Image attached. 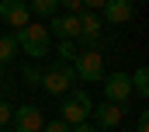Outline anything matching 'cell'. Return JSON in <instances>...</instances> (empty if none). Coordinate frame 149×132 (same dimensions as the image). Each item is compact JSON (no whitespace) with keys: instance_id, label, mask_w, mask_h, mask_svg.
<instances>
[{"instance_id":"cell-1","label":"cell","mask_w":149,"mask_h":132,"mask_svg":"<svg viewBox=\"0 0 149 132\" xmlns=\"http://www.w3.org/2000/svg\"><path fill=\"white\" fill-rule=\"evenodd\" d=\"M14 42H17V49L28 52L31 59H42L45 52H52V35H49L45 25H38V21H28L24 28H17Z\"/></svg>"},{"instance_id":"cell-2","label":"cell","mask_w":149,"mask_h":132,"mask_svg":"<svg viewBox=\"0 0 149 132\" xmlns=\"http://www.w3.org/2000/svg\"><path fill=\"white\" fill-rule=\"evenodd\" d=\"M73 73L83 84H101L104 80V56L97 49H80L73 56Z\"/></svg>"},{"instance_id":"cell-3","label":"cell","mask_w":149,"mask_h":132,"mask_svg":"<svg viewBox=\"0 0 149 132\" xmlns=\"http://www.w3.org/2000/svg\"><path fill=\"white\" fill-rule=\"evenodd\" d=\"M90 108H94V101H90L87 91H66V94H63V104H59V111H63L59 122H66V125H80V122L90 118Z\"/></svg>"},{"instance_id":"cell-4","label":"cell","mask_w":149,"mask_h":132,"mask_svg":"<svg viewBox=\"0 0 149 132\" xmlns=\"http://www.w3.org/2000/svg\"><path fill=\"white\" fill-rule=\"evenodd\" d=\"M73 80H76V73H73V66L70 63H56V66H49V70H42V91L45 94H56V98H63L66 91H73Z\"/></svg>"},{"instance_id":"cell-5","label":"cell","mask_w":149,"mask_h":132,"mask_svg":"<svg viewBox=\"0 0 149 132\" xmlns=\"http://www.w3.org/2000/svg\"><path fill=\"white\" fill-rule=\"evenodd\" d=\"M104 98L111 101V104H128V98H132V80H128V73H104Z\"/></svg>"},{"instance_id":"cell-6","label":"cell","mask_w":149,"mask_h":132,"mask_svg":"<svg viewBox=\"0 0 149 132\" xmlns=\"http://www.w3.org/2000/svg\"><path fill=\"white\" fill-rule=\"evenodd\" d=\"M10 132H42L45 125V118H42V111H38L35 104H17L14 111H10Z\"/></svg>"},{"instance_id":"cell-7","label":"cell","mask_w":149,"mask_h":132,"mask_svg":"<svg viewBox=\"0 0 149 132\" xmlns=\"http://www.w3.org/2000/svg\"><path fill=\"white\" fill-rule=\"evenodd\" d=\"M83 49H97L101 42V14L97 11H80V38H76Z\"/></svg>"},{"instance_id":"cell-8","label":"cell","mask_w":149,"mask_h":132,"mask_svg":"<svg viewBox=\"0 0 149 132\" xmlns=\"http://www.w3.org/2000/svg\"><path fill=\"white\" fill-rule=\"evenodd\" d=\"M0 21L10 25V28H24V25L31 21L28 0H0Z\"/></svg>"},{"instance_id":"cell-9","label":"cell","mask_w":149,"mask_h":132,"mask_svg":"<svg viewBox=\"0 0 149 132\" xmlns=\"http://www.w3.org/2000/svg\"><path fill=\"white\" fill-rule=\"evenodd\" d=\"M49 35H56L59 42H76L80 38V14H63V18H49Z\"/></svg>"},{"instance_id":"cell-10","label":"cell","mask_w":149,"mask_h":132,"mask_svg":"<svg viewBox=\"0 0 149 132\" xmlns=\"http://www.w3.org/2000/svg\"><path fill=\"white\" fill-rule=\"evenodd\" d=\"M121 104H111V101H104V104H94L90 108V118H94V125L97 129H118L121 125Z\"/></svg>"},{"instance_id":"cell-11","label":"cell","mask_w":149,"mask_h":132,"mask_svg":"<svg viewBox=\"0 0 149 132\" xmlns=\"http://www.w3.org/2000/svg\"><path fill=\"white\" fill-rule=\"evenodd\" d=\"M101 11H104V21L108 25H128L135 7H132V0H108Z\"/></svg>"},{"instance_id":"cell-12","label":"cell","mask_w":149,"mask_h":132,"mask_svg":"<svg viewBox=\"0 0 149 132\" xmlns=\"http://www.w3.org/2000/svg\"><path fill=\"white\" fill-rule=\"evenodd\" d=\"M128 80H132V94H139V98H149V70H146V66H139V70H135Z\"/></svg>"},{"instance_id":"cell-13","label":"cell","mask_w":149,"mask_h":132,"mask_svg":"<svg viewBox=\"0 0 149 132\" xmlns=\"http://www.w3.org/2000/svg\"><path fill=\"white\" fill-rule=\"evenodd\" d=\"M28 11H31V14H38V18H45V21H49V18H52V14L59 11V4H56V0H28Z\"/></svg>"},{"instance_id":"cell-14","label":"cell","mask_w":149,"mask_h":132,"mask_svg":"<svg viewBox=\"0 0 149 132\" xmlns=\"http://www.w3.org/2000/svg\"><path fill=\"white\" fill-rule=\"evenodd\" d=\"M17 56V42H14V35H3L0 38V63H10Z\"/></svg>"},{"instance_id":"cell-15","label":"cell","mask_w":149,"mask_h":132,"mask_svg":"<svg viewBox=\"0 0 149 132\" xmlns=\"http://www.w3.org/2000/svg\"><path fill=\"white\" fill-rule=\"evenodd\" d=\"M73 45H76V42H66V38L59 42V49H56V52H59V59H63V63H70V59L76 56V49H73Z\"/></svg>"},{"instance_id":"cell-16","label":"cell","mask_w":149,"mask_h":132,"mask_svg":"<svg viewBox=\"0 0 149 132\" xmlns=\"http://www.w3.org/2000/svg\"><path fill=\"white\" fill-rule=\"evenodd\" d=\"M10 111H14V108L0 98V129H7V125H10Z\"/></svg>"},{"instance_id":"cell-17","label":"cell","mask_w":149,"mask_h":132,"mask_svg":"<svg viewBox=\"0 0 149 132\" xmlns=\"http://www.w3.org/2000/svg\"><path fill=\"white\" fill-rule=\"evenodd\" d=\"M24 80H28V84H42V70H38V66H24Z\"/></svg>"},{"instance_id":"cell-18","label":"cell","mask_w":149,"mask_h":132,"mask_svg":"<svg viewBox=\"0 0 149 132\" xmlns=\"http://www.w3.org/2000/svg\"><path fill=\"white\" fill-rule=\"evenodd\" d=\"M56 4H59V7H66L70 14H80V11H83V0H56Z\"/></svg>"},{"instance_id":"cell-19","label":"cell","mask_w":149,"mask_h":132,"mask_svg":"<svg viewBox=\"0 0 149 132\" xmlns=\"http://www.w3.org/2000/svg\"><path fill=\"white\" fill-rule=\"evenodd\" d=\"M42 132H70V125H66V122H45Z\"/></svg>"},{"instance_id":"cell-20","label":"cell","mask_w":149,"mask_h":132,"mask_svg":"<svg viewBox=\"0 0 149 132\" xmlns=\"http://www.w3.org/2000/svg\"><path fill=\"white\" fill-rule=\"evenodd\" d=\"M70 132H101V129H97V125L87 118V122H80V125H70Z\"/></svg>"},{"instance_id":"cell-21","label":"cell","mask_w":149,"mask_h":132,"mask_svg":"<svg viewBox=\"0 0 149 132\" xmlns=\"http://www.w3.org/2000/svg\"><path fill=\"white\" fill-rule=\"evenodd\" d=\"M108 0H83V11H101Z\"/></svg>"},{"instance_id":"cell-22","label":"cell","mask_w":149,"mask_h":132,"mask_svg":"<svg viewBox=\"0 0 149 132\" xmlns=\"http://www.w3.org/2000/svg\"><path fill=\"white\" fill-rule=\"evenodd\" d=\"M135 132H149V115H146V111L139 115V125H135Z\"/></svg>"},{"instance_id":"cell-23","label":"cell","mask_w":149,"mask_h":132,"mask_svg":"<svg viewBox=\"0 0 149 132\" xmlns=\"http://www.w3.org/2000/svg\"><path fill=\"white\" fill-rule=\"evenodd\" d=\"M0 77H3V63H0Z\"/></svg>"},{"instance_id":"cell-24","label":"cell","mask_w":149,"mask_h":132,"mask_svg":"<svg viewBox=\"0 0 149 132\" xmlns=\"http://www.w3.org/2000/svg\"><path fill=\"white\" fill-rule=\"evenodd\" d=\"M0 132H10V129H0Z\"/></svg>"}]
</instances>
